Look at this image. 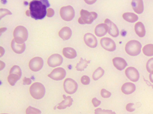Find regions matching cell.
<instances>
[{
  "mask_svg": "<svg viewBox=\"0 0 153 114\" xmlns=\"http://www.w3.org/2000/svg\"><path fill=\"white\" fill-rule=\"evenodd\" d=\"M50 7L48 0H33L29 4L30 17L36 20H42L47 14V7Z\"/></svg>",
  "mask_w": 153,
  "mask_h": 114,
  "instance_id": "1",
  "label": "cell"
},
{
  "mask_svg": "<svg viewBox=\"0 0 153 114\" xmlns=\"http://www.w3.org/2000/svg\"><path fill=\"white\" fill-rule=\"evenodd\" d=\"M29 91L31 96L35 99H41L45 94L44 86L39 82H35L30 86Z\"/></svg>",
  "mask_w": 153,
  "mask_h": 114,
  "instance_id": "2",
  "label": "cell"
},
{
  "mask_svg": "<svg viewBox=\"0 0 153 114\" xmlns=\"http://www.w3.org/2000/svg\"><path fill=\"white\" fill-rule=\"evenodd\" d=\"M142 45L139 41L131 40L126 43L125 51L128 55L131 56H137L140 53Z\"/></svg>",
  "mask_w": 153,
  "mask_h": 114,
  "instance_id": "3",
  "label": "cell"
},
{
  "mask_svg": "<svg viewBox=\"0 0 153 114\" xmlns=\"http://www.w3.org/2000/svg\"><path fill=\"white\" fill-rule=\"evenodd\" d=\"M13 37L16 42L22 44L28 39V30L22 26H19L14 30Z\"/></svg>",
  "mask_w": 153,
  "mask_h": 114,
  "instance_id": "4",
  "label": "cell"
},
{
  "mask_svg": "<svg viewBox=\"0 0 153 114\" xmlns=\"http://www.w3.org/2000/svg\"><path fill=\"white\" fill-rule=\"evenodd\" d=\"M97 14L95 12H89L87 10L82 9L80 10V17L78 22L80 24H91L97 18Z\"/></svg>",
  "mask_w": 153,
  "mask_h": 114,
  "instance_id": "5",
  "label": "cell"
},
{
  "mask_svg": "<svg viewBox=\"0 0 153 114\" xmlns=\"http://www.w3.org/2000/svg\"><path fill=\"white\" fill-rule=\"evenodd\" d=\"M22 75L21 69L19 66H13L9 72V75L7 77V81L12 86H14L16 83L20 79Z\"/></svg>",
  "mask_w": 153,
  "mask_h": 114,
  "instance_id": "6",
  "label": "cell"
},
{
  "mask_svg": "<svg viewBox=\"0 0 153 114\" xmlns=\"http://www.w3.org/2000/svg\"><path fill=\"white\" fill-rule=\"evenodd\" d=\"M60 14L63 20L65 21H70L74 18L75 12L74 7L68 5L63 7L60 9Z\"/></svg>",
  "mask_w": 153,
  "mask_h": 114,
  "instance_id": "7",
  "label": "cell"
},
{
  "mask_svg": "<svg viewBox=\"0 0 153 114\" xmlns=\"http://www.w3.org/2000/svg\"><path fill=\"white\" fill-rule=\"evenodd\" d=\"M64 89L66 93L68 94H74L76 92L78 85L76 82L71 78H67L64 82Z\"/></svg>",
  "mask_w": 153,
  "mask_h": 114,
  "instance_id": "8",
  "label": "cell"
},
{
  "mask_svg": "<svg viewBox=\"0 0 153 114\" xmlns=\"http://www.w3.org/2000/svg\"><path fill=\"white\" fill-rule=\"evenodd\" d=\"M44 64V61L41 57H35L32 58L29 64V69L34 72L40 71Z\"/></svg>",
  "mask_w": 153,
  "mask_h": 114,
  "instance_id": "9",
  "label": "cell"
},
{
  "mask_svg": "<svg viewBox=\"0 0 153 114\" xmlns=\"http://www.w3.org/2000/svg\"><path fill=\"white\" fill-rule=\"evenodd\" d=\"M101 46L107 51H114L116 50V43L110 38L105 37L100 39Z\"/></svg>",
  "mask_w": 153,
  "mask_h": 114,
  "instance_id": "10",
  "label": "cell"
},
{
  "mask_svg": "<svg viewBox=\"0 0 153 114\" xmlns=\"http://www.w3.org/2000/svg\"><path fill=\"white\" fill-rule=\"evenodd\" d=\"M66 76V71L62 67H57L55 69L49 74L48 77L55 80H63Z\"/></svg>",
  "mask_w": 153,
  "mask_h": 114,
  "instance_id": "11",
  "label": "cell"
},
{
  "mask_svg": "<svg viewBox=\"0 0 153 114\" xmlns=\"http://www.w3.org/2000/svg\"><path fill=\"white\" fill-rule=\"evenodd\" d=\"M63 62V57L59 54H54L49 57L47 62L50 67H56L60 66Z\"/></svg>",
  "mask_w": 153,
  "mask_h": 114,
  "instance_id": "12",
  "label": "cell"
},
{
  "mask_svg": "<svg viewBox=\"0 0 153 114\" xmlns=\"http://www.w3.org/2000/svg\"><path fill=\"white\" fill-rule=\"evenodd\" d=\"M126 77L134 82H137L139 79L138 71L133 67H129L125 70Z\"/></svg>",
  "mask_w": 153,
  "mask_h": 114,
  "instance_id": "13",
  "label": "cell"
},
{
  "mask_svg": "<svg viewBox=\"0 0 153 114\" xmlns=\"http://www.w3.org/2000/svg\"><path fill=\"white\" fill-rule=\"evenodd\" d=\"M84 41L86 45L91 48H95L97 46V39L95 36L91 33H87L84 35Z\"/></svg>",
  "mask_w": 153,
  "mask_h": 114,
  "instance_id": "14",
  "label": "cell"
},
{
  "mask_svg": "<svg viewBox=\"0 0 153 114\" xmlns=\"http://www.w3.org/2000/svg\"><path fill=\"white\" fill-rule=\"evenodd\" d=\"M105 23L108 27V34L114 38L118 37L119 31L117 25L108 18L105 20Z\"/></svg>",
  "mask_w": 153,
  "mask_h": 114,
  "instance_id": "15",
  "label": "cell"
},
{
  "mask_svg": "<svg viewBox=\"0 0 153 114\" xmlns=\"http://www.w3.org/2000/svg\"><path fill=\"white\" fill-rule=\"evenodd\" d=\"M112 62L115 67L119 71L124 70L127 66L125 60L120 57H115L112 59Z\"/></svg>",
  "mask_w": 153,
  "mask_h": 114,
  "instance_id": "16",
  "label": "cell"
},
{
  "mask_svg": "<svg viewBox=\"0 0 153 114\" xmlns=\"http://www.w3.org/2000/svg\"><path fill=\"white\" fill-rule=\"evenodd\" d=\"M131 6L136 13L142 14L143 12L144 5L143 0H132Z\"/></svg>",
  "mask_w": 153,
  "mask_h": 114,
  "instance_id": "17",
  "label": "cell"
},
{
  "mask_svg": "<svg viewBox=\"0 0 153 114\" xmlns=\"http://www.w3.org/2000/svg\"><path fill=\"white\" fill-rule=\"evenodd\" d=\"M108 31V27L105 23H101L97 25L95 28V33L99 37H101L105 36Z\"/></svg>",
  "mask_w": 153,
  "mask_h": 114,
  "instance_id": "18",
  "label": "cell"
},
{
  "mask_svg": "<svg viewBox=\"0 0 153 114\" xmlns=\"http://www.w3.org/2000/svg\"><path fill=\"white\" fill-rule=\"evenodd\" d=\"M64 100L62 101L59 105L57 106V108L59 110H63L67 107H70L72 106L73 103V99L71 96H66L65 95H63Z\"/></svg>",
  "mask_w": 153,
  "mask_h": 114,
  "instance_id": "19",
  "label": "cell"
},
{
  "mask_svg": "<svg viewBox=\"0 0 153 114\" xmlns=\"http://www.w3.org/2000/svg\"><path fill=\"white\" fill-rule=\"evenodd\" d=\"M11 48L14 53L20 54L25 50V44L24 43L22 44L18 43L13 39L11 42Z\"/></svg>",
  "mask_w": 153,
  "mask_h": 114,
  "instance_id": "20",
  "label": "cell"
},
{
  "mask_svg": "<svg viewBox=\"0 0 153 114\" xmlns=\"http://www.w3.org/2000/svg\"><path fill=\"white\" fill-rule=\"evenodd\" d=\"M136 87L134 84L130 82L126 83L122 86L121 90L122 93L126 95H129L134 93L135 91Z\"/></svg>",
  "mask_w": 153,
  "mask_h": 114,
  "instance_id": "21",
  "label": "cell"
},
{
  "mask_svg": "<svg viewBox=\"0 0 153 114\" xmlns=\"http://www.w3.org/2000/svg\"><path fill=\"white\" fill-rule=\"evenodd\" d=\"M59 36L63 40H68L72 36V30L69 27H64L59 31Z\"/></svg>",
  "mask_w": 153,
  "mask_h": 114,
  "instance_id": "22",
  "label": "cell"
},
{
  "mask_svg": "<svg viewBox=\"0 0 153 114\" xmlns=\"http://www.w3.org/2000/svg\"><path fill=\"white\" fill-rule=\"evenodd\" d=\"M135 31L139 37L142 38L146 34V30L144 25L141 22H138L135 25Z\"/></svg>",
  "mask_w": 153,
  "mask_h": 114,
  "instance_id": "23",
  "label": "cell"
},
{
  "mask_svg": "<svg viewBox=\"0 0 153 114\" xmlns=\"http://www.w3.org/2000/svg\"><path fill=\"white\" fill-rule=\"evenodd\" d=\"M63 56L68 59H74L77 56L76 51L71 48H65L63 50Z\"/></svg>",
  "mask_w": 153,
  "mask_h": 114,
  "instance_id": "24",
  "label": "cell"
},
{
  "mask_svg": "<svg viewBox=\"0 0 153 114\" xmlns=\"http://www.w3.org/2000/svg\"><path fill=\"white\" fill-rule=\"evenodd\" d=\"M122 17L125 21L130 23H134L138 20V15L132 13H125L123 14Z\"/></svg>",
  "mask_w": 153,
  "mask_h": 114,
  "instance_id": "25",
  "label": "cell"
},
{
  "mask_svg": "<svg viewBox=\"0 0 153 114\" xmlns=\"http://www.w3.org/2000/svg\"><path fill=\"white\" fill-rule=\"evenodd\" d=\"M90 62L91 61H87L81 58L80 62L76 64V66L77 70L79 71H84V69L87 68L88 64H89Z\"/></svg>",
  "mask_w": 153,
  "mask_h": 114,
  "instance_id": "26",
  "label": "cell"
},
{
  "mask_svg": "<svg viewBox=\"0 0 153 114\" xmlns=\"http://www.w3.org/2000/svg\"><path fill=\"white\" fill-rule=\"evenodd\" d=\"M143 54L147 57H152L153 56V44H148L145 45L143 49Z\"/></svg>",
  "mask_w": 153,
  "mask_h": 114,
  "instance_id": "27",
  "label": "cell"
},
{
  "mask_svg": "<svg viewBox=\"0 0 153 114\" xmlns=\"http://www.w3.org/2000/svg\"><path fill=\"white\" fill-rule=\"evenodd\" d=\"M105 74L104 70L101 67H98L92 74V78L94 80H97L103 77Z\"/></svg>",
  "mask_w": 153,
  "mask_h": 114,
  "instance_id": "28",
  "label": "cell"
},
{
  "mask_svg": "<svg viewBox=\"0 0 153 114\" xmlns=\"http://www.w3.org/2000/svg\"><path fill=\"white\" fill-rule=\"evenodd\" d=\"M42 112L40 110L34 107L29 106L26 110V114H41Z\"/></svg>",
  "mask_w": 153,
  "mask_h": 114,
  "instance_id": "29",
  "label": "cell"
},
{
  "mask_svg": "<svg viewBox=\"0 0 153 114\" xmlns=\"http://www.w3.org/2000/svg\"><path fill=\"white\" fill-rule=\"evenodd\" d=\"M146 69L150 73H151L152 71H153V58H150L147 61L146 64Z\"/></svg>",
  "mask_w": 153,
  "mask_h": 114,
  "instance_id": "30",
  "label": "cell"
},
{
  "mask_svg": "<svg viewBox=\"0 0 153 114\" xmlns=\"http://www.w3.org/2000/svg\"><path fill=\"white\" fill-rule=\"evenodd\" d=\"M12 14L10 11L7 9H0V18L2 19L4 16L7 15H11Z\"/></svg>",
  "mask_w": 153,
  "mask_h": 114,
  "instance_id": "31",
  "label": "cell"
},
{
  "mask_svg": "<svg viewBox=\"0 0 153 114\" xmlns=\"http://www.w3.org/2000/svg\"><path fill=\"white\" fill-rule=\"evenodd\" d=\"M100 94H101V96L103 98H108L111 95V93L109 92V91H108L107 90H106L105 88L102 89L101 92H100Z\"/></svg>",
  "mask_w": 153,
  "mask_h": 114,
  "instance_id": "32",
  "label": "cell"
},
{
  "mask_svg": "<svg viewBox=\"0 0 153 114\" xmlns=\"http://www.w3.org/2000/svg\"><path fill=\"white\" fill-rule=\"evenodd\" d=\"M81 82L84 85H88L90 83V78L87 75H84L81 78Z\"/></svg>",
  "mask_w": 153,
  "mask_h": 114,
  "instance_id": "33",
  "label": "cell"
},
{
  "mask_svg": "<svg viewBox=\"0 0 153 114\" xmlns=\"http://www.w3.org/2000/svg\"><path fill=\"white\" fill-rule=\"evenodd\" d=\"M126 110H127V111L130 112V113L134 112V111H135L134 104V103H131L127 104V106H126Z\"/></svg>",
  "mask_w": 153,
  "mask_h": 114,
  "instance_id": "34",
  "label": "cell"
},
{
  "mask_svg": "<svg viewBox=\"0 0 153 114\" xmlns=\"http://www.w3.org/2000/svg\"><path fill=\"white\" fill-rule=\"evenodd\" d=\"M92 103L94 107H97L101 104V101L97 99L96 98H94L92 100Z\"/></svg>",
  "mask_w": 153,
  "mask_h": 114,
  "instance_id": "35",
  "label": "cell"
},
{
  "mask_svg": "<svg viewBox=\"0 0 153 114\" xmlns=\"http://www.w3.org/2000/svg\"><path fill=\"white\" fill-rule=\"evenodd\" d=\"M55 14V11L52 8H48L47 9V16L48 17H52Z\"/></svg>",
  "mask_w": 153,
  "mask_h": 114,
  "instance_id": "36",
  "label": "cell"
},
{
  "mask_svg": "<svg viewBox=\"0 0 153 114\" xmlns=\"http://www.w3.org/2000/svg\"><path fill=\"white\" fill-rule=\"evenodd\" d=\"M31 83H32V80L30 78L25 77L23 79V85H30Z\"/></svg>",
  "mask_w": 153,
  "mask_h": 114,
  "instance_id": "37",
  "label": "cell"
},
{
  "mask_svg": "<svg viewBox=\"0 0 153 114\" xmlns=\"http://www.w3.org/2000/svg\"><path fill=\"white\" fill-rule=\"evenodd\" d=\"M95 114H104L103 110L100 108H97L95 110Z\"/></svg>",
  "mask_w": 153,
  "mask_h": 114,
  "instance_id": "38",
  "label": "cell"
},
{
  "mask_svg": "<svg viewBox=\"0 0 153 114\" xmlns=\"http://www.w3.org/2000/svg\"><path fill=\"white\" fill-rule=\"evenodd\" d=\"M97 0H84L85 2L88 5H92L96 2Z\"/></svg>",
  "mask_w": 153,
  "mask_h": 114,
  "instance_id": "39",
  "label": "cell"
},
{
  "mask_svg": "<svg viewBox=\"0 0 153 114\" xmlns=\"http://www.w3.org/2000/svg\"><path fill=\"white\" fill-rule=\"evenodd\" d=\"M104 114H116L115 112H113L111 110H103Z\"/></svg>",
  "mask_w": 153,
  "mask_h": 114,
  "instance_id": "40",
  "label": "cell"
},
{
  "mask_svg": "<svg viewBox=\"0 0 153 114\" xmlns=\"http://www.w3.org/2000/svg\"><path fill=\"white\" fill-rule=\"evenodd\" d=\"M149 79H150V80L151 82H152L153 83V71H152L150 75H149Z\"/></svg>",
  "mask_w": 153,
  "mask_h": 114,
  "instance_id": "41",
  "label": "cell"
},
{
  "mask_svg": "<svg viewBox=\"0 0 153 114\" xmlns=\"http://www.w3.org/2000/svg\"><path fill=\"white\" fill-rule=\"evenodd\" d=\"M6 30H7V28H1V29H0V31H1V33H2L3 31H6Z\"/></svg>",
  "mask_w": 153,
  "mask_h": 114,
  "instance_id": "42",
  "label": "cell"
},
{
  "mask_svg": "<svg viewBox=\"0 0 153 114\" xmlns=\"http://www.w3.org/2000/svg\"><path fill=\"white\" fill-rule=\"evenodd\" d=\"M1 1L2 4H5L7 3V0H1Z\"/></svg>",
  "mask_w": 153,
  "mask_h": 114,
  "instance_id": "43",
  "label": "cell"
},
{
  "mask_svg": "<svg viewBox=\"0 0 153 114\" xmlns=\"http://www.w3.org/2000/svg\"><path fill=\"white\" fill-rule=\"evenodd\" d=\"M26 14L28 15V16H30V11L29 10H27L26 12Z\"/></svg>",
  "mask_w": 153,
  "mask_h": 114,
  "instance_id": "44",
  "label": "cell"
},
{
  "mask_svg": "<svg viewBox=\"0 0 153 114\" xmlns=\"http://www.w3.org/2000/svg\"><path fill=\"white\" fill-rule=\"evenodd\" d=\"M1 49H2V50H3V48L2 47H1ZM3 55V53H2V54H1V56H2Z\"/></svg>",
  "mask_w": 153,
  "mask_h": 114,
  "instance_id": "45",
  "label": "cell"
},
{
  "mask_svg": "<svg viewBox=\"0 0 153 114\" xmlns=\"http://www.w3.org/2000/svg\"></svg>",
  "mask_w": 153,
  "mask_h": 114,
  "instance_id": "46",
  "label": "cell"
}]
</instances>
